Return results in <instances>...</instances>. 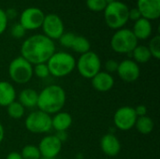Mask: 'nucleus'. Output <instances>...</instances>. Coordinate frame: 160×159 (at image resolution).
Wrapping results in <instances>:
<instances>
[{
    "mask_svg": "<svg viewBox=\"0 0 160 159\" xmlns=\"http://www.w3.org/2000/svg\"><path fill=\"white\" fill-rule=\"evenodd\" d=\"M38 94L36 90L31 88L23 89L19 95V102L24 108H33L38 104Z\"/></svg>",
    "mask_w": 160,
    "mask_h": 159,
    "instance_id": "obj_20",
    "label": "nucleus"
},
{
    "mask_svg": "<svg viewBox=\"0 0 160 159\" xmlns=\"http://www.w3.org/2000/svg\"><path fill=\"white\" fill-rule=\"evenodd\" d=\"M54 52L55 45L53 40L40 34L26 38L21 47V56L32 65L47 63Z\"/></svg>",
    "mask_w": 160,
    "mask_h": 159,
    "instance_id": "obj_1",
    "label": "nucleus"
},
{
    "mask_svg": "<svg viewBox=\"0 0 160 159\" xmlns=\"http://www.w3.org/2000/svg\"><path fill=\"white\" fill-rule=\"evenodd\" d=\"M5 13H6V16H7L8 20L15 19L16 16H17V11H16L15 8H8V9L5 10Z\"/></svg>",
    "mask_w": 160,
    "mask_h": 159,
    "instance_id": "obj_35",
    "label": "nucleus"
},
{
    "mask_svg": "<svg viewBox=\"0 0 160 159\" xmlns=\"http://www.w3.org/2000/svg\"><path fill=\"white\" fill-rule=\"evenodd\" d=\"M137 8L142 18L157 20L160 16V0H137Z\"/></svg>",
    "mask_w": 160,
    "mask_h": 159,
    "instance_id": "obj_14",
    "label": "nucleus"
},
{
    "mask_svg": "<svg viewBox=\"0 0 160 159\" xmlns=\"http://www.w3.org/2000/svg\"><path fill=\"white\" fill-rule=\"evenodd\" d=\"M148 49L150 51V53L152 55V57L156 58V59H159L160 58V36L157 35L155 36L149 42V46Z\"/></svg>",
    "mask_w": 160,
    "mask_h": 159,
    "instance_id": "obj_26",
    "label": "nucleus"
},
{
    "mask_svg": "<svg viewBox=\"0 0 160 159\" xmlns=\"http://www.w3.org/2000/svg\"><path fill=\"white\" fill-rule=\"evenodd\" d=\"M138 45V39L134 36L132 30L121 28L117 30L111 39V47L117 53H128Z\"/></svg>",
    "mask_w": 160,
    "mask_h": 159,
    "instance_id": "obj_5",
    "label": "nucleus"
},
{
    "mask_svg": "<svg viewBox=\"0 0 160 159\" xmlns=\"http://www.w3.org/2000/svg\"><path fill=\"white\" fill-rule=\"evenodd\" d=\"M100 147L102 152L108 157H115L121 151V143L119 140L112 134H106L101 138Z\"/></svg>",
    "mask_w": 160,
    "mask_h": 159,
    "instance_id": "obj_15",
    "label": "nucleus"
},
{
    "mask_svg": "<svg viewBox=\"0 0 160 159\" xmlns=\"http://www.w3.org/2000/svg\"><path fill=\"white\" fill-rule=\"evenodd\" d=\"M4 136H5V130H4L3 125L0 123V143L3 142V140H4Z\"/></svg>",
    "mask_w": 160,
    "mask_h": 159,
    "instance_id": "obj_38",
    "label": "nucleus"
},
{
    "mask_svg": "<svg viewBox=\"0 0 160 159\" xmlns=\"http://www.w3.org/2000/svg\"><path fill=\"white\" fill-rule=\"evenodd\" d=\"M62 144L63 143L54 135H52L44 137L38 147L42 157L55 158L61 152Z\"/></svg>",
    "mask_w": 160,
    "mask_h": 159,
    "instance_id": "obj_12",
    "label": "nucleus"
},
{
    "mask_svg": "<svg viewBox=\"0 0 160 159\" xmlns=\"http://www.w3.org/2000/svg\"><path fill=\"white\" fill-rule=\"evenodd\" d=\"M135 112L137 114L138 117H142V116H145L146 112H147V109L144 105H139L136 108H134Z\"/></svg>",
    "mask_w": 160,
    "mask_h": 159,
    "instance_id": "obj_34",
    "label": "nucleus"
},
{
    "mask_svg": "<svg viewBox=\"0 0 160 159\" xmlns=\"http://www.w3.org/2000/svg\"><path fill=\"white\" fill-rule=\"evenodd\" d=\"M8 18L6 16L5 10L0 8V35L5 32L8 26Z\"/></svg>",
    "mask_w": 160,
    "mask_h": 159,
    "instance_id": "obj_32",
    "label": "nucleus"
},
{
    "mask_svg": "<svg viewBox=\"0 0 160 159\" xmlns=\"http://www.w3.org/2000/svg\"><path fill=\"white\" fill-rule=\"evenodd\" d=\"M90 47H91L90 42L86 37L82 36H76L72 43L71 49L78 53L83 54L90 51Z\"/></svg>",
    "mask_w": 160,
    "mask_h": 159,
    "instance_id": "obj_23",
    "label": "nucleus"
},
{
    "mask_svg": "<svg viewBox=\"0 0 160 159\" xmlns=\"http://www.w3.org/2000/svg\"><path fill=\"white\" fill-rule=\"evenodd\" d=\"M135 127L137 130L143 135L150 134L154 129V122L149 116H142L138 117L135 123Z\"/></svg>",
    "mask_w": 160,
    "mask_h": 159,
    "instance_id": "obj_22",
    "label": "nucleus"
},
{
    "mask_svg": "<svg viewBox=\"0 0 160 159\" xmlns=\"http://www.w3.org/2000/svg\"><path fill=\"white\" fill-rule=\"evenodd\" d=\"M39 159H54V158H48V157H41Z\"/></svg>",
    "mask_w": 160,
    "mask_h": 159,
    "instance_id": "obj_40",
    "label": "nucleus"
},
{
    "mask_svg": "<svg viewBox=\"0 0 160 159\" xmlns=\"http://www.w3.org/2000/svg\"><path fill=\"white\" fill-rule=\"evenodd\" d=\"M6 159H22V157L21 154H19L17 152H11L7 156Z\"/></svg>",
    "mask_w": 160,
    "mask_h": 159,
    "instance_id": "obj_37",
    "label": "nucleus"
},
{
    "mask_svg": "<svg viewBox=\"0 0 160 159\" xmlns=\"http://www.w3.org/2000/svg\"><path fill=\"white\" fill-rule=\"evenodd\" d=\"M131 54L134 59L133 61H135L137 64L147 63L152 57L148 47L144 45H137L136 48L132 51Z\"/></svg>",
    "mask_w": 160,
    "mask_h": 159,
    "instance_id": "obj_21",
    "label": "nucleus"
},
{
    "mask_svg": "<svg viewBox=\"0 0 160 159\" xmlns=\"http://www.w3.org/2000/svg\"><path fill=\"white\" fill-rule=\"evenodd\" d=\"M107 5L108 4L105 0H86L87 7L95 12L103 11Z\"/></svg>",
    "mask_w": 160,
    "mask_h": 159,
    "instance_id": "obj_27",
    "label": "nucleus"
},
{
    "mask_svg": "<svg viewBox=\"0 0 160 159\" xmlns=\"http://www.w3.org/2000/svg\"><path fill=\"white\" fill-rule=\"evenodd\" d=\"M72 124V117L68 112H57L52 118V127L56 131H67Z\"/></svg>",
    "mask_w": 160,
    "mask_h": 159,
    "instance_id": "obj_19",
    "label": "nucleus"
},
{
    "mask_svg": "<svg viewBox=\"0 0 160 159\" xmlns=\"http://www.w3.org/2000/svg\"><path fill=\"white\" fill-rule=\"evenodd\" d=\"M142 18V15L139 11V9L137 7H134V8H131L129 9V12H128V20H131V21H138L139 19Z\"/></svg>",
    "mask_w": 160,
    "mask_h": 159,
    "instance_id": "obj_33",
    "label": "nucleus"
},
{
    "mask_svg": "<svg viewBox=\"0 0 160 159\" xmlns=\"http://www.w3.org/2000/svg\"><path fill=\"white\" fill-rule=\"evenodd\" d=\"M22 159H39L41 157L38 147L35 145H25L21 153Z\"/></svg>",
    "mask_w": 160,
    "mask_h": 159,
    "instance_id": "obj_25",
    "label": "nucleus"
},
{
    "mask_svg": "<svg viewBox=\"0 0 160 159\" xmlns=\"http://www.w3.org/2000/svg\"><path fill=\"white\" fill-rule=\"evenodd\" d=\"M33 74H35L38 78H40V79L47 78L50 75V71H49L47 64L42 63V64L35 65V67H33Z\"/></svg>",
    "mask_w": 160,
    "mask_h": 159,
    "instance_id": "obj_28",
    "label": "nucleus"
},
{
    "mask_svg": "<svg viewBox=\"0 0 160 159\" xmlns=\"http://www.w3.org/2000/svg\"><path fill=\"white\" fill-rule=\"evenodd\" d=\"M25 32H26V30L22 26V24L20 22L13 24L11 27V30H10L11 36L15 38H22L25 35Z\"/></svg>",
    "mask_w": 160,
    "mask_h": 159,
    "instance_id": "obj_30",
    "label": "nucleus"
},
{
    "mask_svg": "<svg viewBox=\"0 0 160 159\" xmlns=\"http://www.w3.org/2000/svg\"><path fill=\"white\" fill-rule=\"evenodd\" d=\"M137 118L138 116L135 112L134 108L125 106L119 108L115 112L113 116V122L118 129L122 131H128L133 127H135Z\"/></svg>",
    "mask_w": 160,
    "mask_h": 159,
    "instance_id": "obj_9",
    "label": "nucleus"
},
{
    "mask_svg": "<svg viewBox=\"0 0 160 159\" xmlns=\"http://www.w3.org/2000/svg\"><path fill=\"white\" fill-rule=\"evenodd\" d=\"M76 35L70 32L68 33H64L60 37H59V42L62 46H64L65 48H71L72 43L74 41Z\"/></svg>",
    "mask_w": 160,
    "mask_h": 159,
    "instance_id": "obj_29",
    "label": "nucleus"
},
{
    "mask_svg": "<svg viewBox=\"0 0 160 159\" xmlns=\"http://www.w3.org/2000/svg\"><path fill=\"white\" fill-rule=\"evenodd\" d=\"M116 72L120 79L126 82H133L137 81L141 74L139 65L130 59H127L119 63Z\"/></svg>",
    "mask_w": 160,
    "mask_h": 159,
    "instance_id": "obj_13",
    "label": "nucleus"
},
{
    "mask_svg": "<svg viewBox=\"0 0 160 159\" xmlns=\"http://www.w3.org/2000/svg\"><path fill=\"white\" fill-rule=\"evenodd\" d=\"M62 143L68 139V134L67 131H56V135H54Z\"/></svg>",
    "mask_w": 160,
    "mask_h": 159,
    "instance_id": "obj_36",
    "label": "nucleus"
},
{
    "mask_svg": "<svg viewBox=\"0 0 160 159\" xmlns=\"http://www.w3.org/2000/svg\"><path fill=\"white\" fill-rule=\"evenodd\" d=\"M16 91L13 85L6 81L0 82V106L8 107L15 101Z\"/></svg>",
    "mask_w": 160,
    "mask_h": 159,
    "instance_id": "obj_18",
    "label": "nucleus"
},
{
    "mask_svg": "<svg viewBox=\"0 0 160 159\" xmlns=\"http://www.w3.org/2000/svg\"><path fill=\"white\" fill-rule=\"evenodd\" d=\"M104 11V19L106 24L113 30L123 28L128 22V7L121 1H113L109 3Z\"/></svg>",
    "mask_w": 160,
    "mask_h": 159,
    "instance_id": "obj_3",
    "label": "nucleus"
},
{
    "mask_svg": "<svg viewBox=\"0 0 160 159\" xmlns=\"http://www.w3.org/2000/svg\"><path fill=\"white\" fill-rule=\"evenodd\" d=\"M92 80L93 87L101 93H105L110 91L114 85V79L113 77L105 71H99Z\"/></svg>",
    "mask_w": 160,
    "mask_h": 159,
    "instance_id": "obj_16",
    "label": "nucleus"
},
{
    "mask_svg": "<svg viewBox=\"0 0 160 159\" xmlns=\"http://www.w3.org/2000/svg\"><path fill=\"white\" fill-rule=\"evenodd\" d=\"M106 2H107V4H109V3H112V2H113V1H115V0H105Z\"/></svg>",
    "mask_w": 160,
    "mask_h": 159,
    "instance_id": "obj_39",
    "label": "nucleus"
},
{
    "mask_svg": "<svg viewBox=\"0 0 160 159\" xmlns=\"http://www.w3.org/2000/svg\"><path fill=\"white\" fill-rule=\"evenodd\" d=\"M10 79L19 84L28 82L33 76V65L22 56L14 58L8 66Z\"/></svg>",
    "mask_w": 160,
    "mask_h": 159,
    "instance_id": "obj_6",
    "label": "nucleus"
},
{
    "mask_svg": "<svg viewBox=\"0 0 160 159\" xmlns=\"http://www.w3.org/2000/svg\"><path fill=\"white\" fill-rule=\"evenodd\" d=\"M25 127L34 134H43L52 128V117L41 111L31 112L25 119Z\"/></svg>",
    "mask_w": 160,
    "mask_h": 159,
    "instance_id": "obj_8",
    "label": "nucleus"
},
{
    "mask_svg": "<svg viewBox=\"0 0 160 159\" xmlns=\"http://www.w3.org/2000/svg\"><path fill=\"white\" fill-rule=\"evenodd\" d=\"M132 32L138 40H144L149 38L153 32L151 21L142 17L141 19L135 22Z\"/></svg>",
    "mask_w": 160,
    "mask_h": 159,
    "instance_id": "obj_17",
    "label": "nucleus"
},
{
    "mask_svg": "<svg viewBox=\"0 0 160 159\" xmlns=\"http://www.w3.org/2000/svg\"><path fill=\"white\" fill-rule=\"evenodd\" d=\"M24 107L20 102H12L7 107L8 114L13 119H20L24 115Z\"/></svg>",
    "mask_w": 160,
    "mask_h": 159,
    "instance_id": "obj_24",
    "label": "nucleus"
},
{
    "mask_svg": "<svg viewBox=\"0 0 160 159\" xmlns=\"http://www.w3.org/2000/svg\"><path fill=\"white\" fill-rule=\"evenodd\" d=\"M46 64L48 66L50 74L56 78L68 76L76 67L75 58L70 53L66 52H54Z\"/></svg>",
    "mask_w": 160,
    "mask_h": 159,
    "instance_id": "obj_4",
    "label": "nucleus"
},
{
    "mask_svg": "<svg viewBox=\"0 0 160 159\" xmlns=\"http://www.w3.org/2000/svg\"><path fill=\"white\" fill-rule=\"evenodd\" d=\"M119 63L113 59H110L105 63V68L108 71V73H112V72H116L117 68H118Z\"/></svg>",
    "mask_w": 160,
    "mask_h": 159,
    "instance_id": "obj_31",
    "label": "nucleus"
},
{
    "mask_svg": "<svg viewBox=\"0 0 160 159\" xmlns=\"http://www.w3.org/2000/svg\"><path fill=\"white\" fill-rule=\"evenodd\" d=\"M76 67L79 73L85 79H93L99 71L101 67V61L99 56L94 52H87L81 54Z\"/></svg>",
    "mask_w": 160,
    "mask_h": 159,
    "instance_id": "obj_7",
    "label": "nucleus"
},
{
    "mask_svg": "<svg viewBox=\"0 0 160 159\" xmlns=\"http://www.w3.org/2000/svg\"><path fill=\"white\" fill-rule=\"evenodd\" d=\"M44 13L38 7H27L25 8L20 16V23L25 30H36L41 27Z\"/></svg>",
    "mask_w": 160,
    "mask_h": 159,
    "instance_id": "obj_11",
    "label": "nucleus"
},
{
    "mask_svg": "<svg viewBox=\"0 0 160 159\" xmlns=\"http://www.w3.org/2000/svg\"><path fill=\"white\" fill-rule=\"evenodd\" d=\"M43 35H45L50 39H59V37L65 33L64 32V23L62 19L56 14H48L45 15L42 22Z\"/></svg>",
    "mask_w": 160,
    "mask_h": 159,
    "instance_id": "obj_10",
    "label": "nucleus"
},
{
    "mask_svg": "<svg viewBox=\"0 0 160 159\" xmlns=\"http://www.w3.org/2000/svg\"><path fill=\"white\" fill-rule=\"evenodd\" d=\"M66 99V92L61 86L49 85L38 94L37 107L39 111L48 114L57 113L65 106Z\"/></svg>",
    "mask_w": 160,
    "mask_h": 159,
    "instance_id": "obj_2",
    "label": "nucleus"
}]
</instances>
